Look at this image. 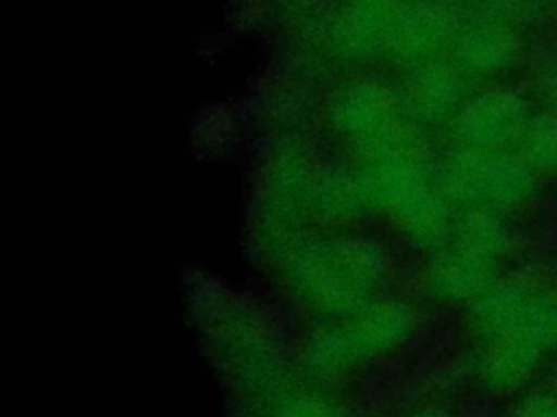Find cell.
Instances as JSON below:
<instances>
[{
	"label": "cell",
	"mask_w": 557,
	"mask_h": 417,
	"mask_svg": "<svg viewBox=\"0 0 557 417\" xmlns=\"http://www.w3.org/2000/svg\"><path fill=\"white\" fill-rule=\"evenodd\" d=\"M274 239L287 293L322 319L348 315L383 298L389 258L376 239L344 228H300Z\"/></svg>",
	"instance_id": "cell-1"
},
{
	"label": "cell",
	"mask_w": 557,
	"mask_h": 417,
	"mask_svg": "<svg viewBox=\"0 0 557 417\" xmlns=\"http://www.w3.org/2000/svg\"><path fill=\"white\" fill-rule=\"evenodd\" d=\"M507 250L509 230L500 213L457 211L448 239L429 252L422 287L442 304L468 306L500 276Z\"/></svg>",
	"instance_id": "cell-2"
},
{
	"label": "cell",
	"mask_w": 557,
	"mask_h": 417,
	"mask_svg": "<svg viewBox=\"0 0 557 417\" xmlns=\"http://www.w3.org/2000/svg\"><path fill=\"white\" fill-rule=\"evenodd\" d=\"M416 330V308L383 295L359 311L324 319L307 345L309 365L320 374H342L389 354Z\"/></svg>",
	"instance_id": "cell-3"
},
{
	"label": "cell",
	"mask_w": 557,
	"mask_h": 417,
	"mask_svg": "<svg viewBox=\"0 0 557 417\" xmlns=\"http://www.w3.org/2000/svg\"><path fill=\"white\" fill-rule=\"evenodd\" d=\"M557 352V285H540L527 317L474 343L476 380L492 393L522 391Z\"/></svg>",
	"instance_id": "cell-4"
},
{
	"label": "cell",
	"mask_w": 557,
	"mask_h": 417,
	"mask_svg": "<svg viewBox=\"0 0 557 417\" xmlns=\"http://www.w3.org/2000/svg\"><path fill=\"white\" fill-rule=\"evenodd\" d=\"M537 174L518 150L479 152L453 148L437 161V185L459 211L503 213L524 204Z\"/></svg>",
	"instance_id": "cell-5"
},
{
	"label": "cell",
	"mask_w": 557,
	"mask_h": 417,
	"mask_svg": "<svg viewBox=\"0 0 557 417\" xmlns=\"http://www.w3.org/2000/svg\"><path fill=\"white\" fill-rule=\"evenodd\" d=\"M531 115L533 113L522 96L505 89L485 91L463 104L450 124V137L455 148L463 150H518Z\"/></svg>",
	"instance_id": "cell-6"
},
{
	"label": "cell",
	"mask_w": 557,
	"mask_h": 417,
	"mask_svg": "<svg viewBox=\"0 0 557 417\" xmlns=\"http://www.w3.org/2000/svg\"><path fill=\"white\" fill-rule=\"evenodd\" d=\"M520 52L518 39L509 28L487 26L470 33L461 43V61L476 74H496L507 70Z\"/></svg>",
	"instance_id": "cell-7"
},
{
	"label": "cell",
	"mask_w": 557,
	"mask_h": 417,
	"mask_svg": "<svg viewBox=\"0 0 557 417\" xmlns=\"http://www.w3.org/2000/svg\"><path fill=\"white\" fill-rule=\"evenodd\" d=\"M518 152L535 174L557 172V115L553 111L531 115Z\"/></svg>",
	"instance_id": "cell-8"
},
{
	"label": "cell",
	"mask_w": 557,
	"mask_h": 417,
	"mask_svg": "<svg viewBox=\"0 0 557 417\" xmlns=\"http://www.w3.org/2000/svg\"><path fill=\"white\" fill-rule=\"evenodd\" d=\"M509 417H557V387L529 389Z\"/></svg>",
	"instance_id": "cell-9"
},
{
	"label": "cell",
	"mask_w": 557,
	"mask_h": 417,
	"mask_svg": "<svg viewBox=\"0 0 557 417\" xmlns=\"http://www.w3.org/2000/svg\"><path fill=\"white\" fill-rule=\"evenodd\" d=\"M548 102H550V111L557 115V76L548 85Z\"/></svg>",
	"instance_id": "cell-10"
},
{
	"label": "cell",
	"mask_w": 557,
	"mask_h": 417,
	"mask_svg": "<svg viewBox=\"0 0 557 417\" xmlns=\"http://www.w3.org/2000/svg\"><path fill=\"white\" fill-rule=\"evenodd\" d=\"M420 417H446V415H442V413H435V410H431V413H422Z\"/></svg>",
	"instance_id": "cell-11"
}]
</instances>
